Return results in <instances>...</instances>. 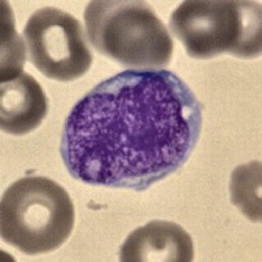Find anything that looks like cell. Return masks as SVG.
Listing matches in <instances>:
<instances>
[{
  "instance_id": "cell-3",
  "label": "cell",
  "mask_w": 262,
  "mask_h": 262,
  "mask_svg": "<svg viewBox=\"0 0 262 262\" xmlns=\"http://www.w3.org/2000/svg\"><path fill=\"white\" fill-rule=\"evenodd\" d=\"M75 223L74 203L58 182L27 176L13 182L0 202V235L21 253L37 256L62 247Z\"/></svg>"
},
{
  "instance_id": "cell-4",
  "label": "cell",
  "mask_w": 262,
  "mask_h": 262,
  "mask_svg": "<svg viewBox=\"0 0 262 262\" xmlns=\"http://www.w3.org/2000/svg\"><path fill=\"white\" fill-rule=\"evenodd\" d=\"M169 27L196 59L223 53L244 59L261 55V4L256 2L186 0L172 13Z\"/></svg>"
},
{
  "instance_id": "cell-7",
  "label": "cell",
  "mask_w": 262,
  "mask_h": 262,
  "mask_svg": "<svg viewBox=\"0 0 262 262\" xmlns=\"http://www.w3.org/2000/svg\"><path fill=\"white\" fill-rule=\"evenodd\" d=\"M48 107L41 84L30 74L23 72L0 85V127L7 134L24 135L36 130Z\"/></svg>"
},
{
  "instance_id": "cell-2",
  "label": "cell",
  "mask_w": 262,
  "mask_h": 262,
  "mask_svg": "<svg viewBox=\"0 0 262 262\" xmlns=\"http://www.w3.org/2000/svg\"><path fill=\"white\" fill-rule=\"evenodd\" d=\"M93 48L130 70H164L173 39L152 7L139 0H93L84 12Z\"/></svg>"
},
{
  "instance_id": "cell-6",
  "label": "cell",
  "mask_w": 262,
  "mask_h": 262,
  "mask_svg": "<svg viewBox=\"0 0 262 262\" xmlns=\"http://www.w3.org/2000/svg\"><path fill=\"white\" fill-rule=\"evenodd\" d=\"M194 244L181 226L152 221L127 236L119 250L122 262H190Z\"/></svg>"
},
{
  "instance_id": "cell-5",
  "label": "cell",
  "mask_w": 262,
  "mask_h": 262,
  "mask_svg": "<svg viewBox=\"0 0 262 262\" xmlns=\"http://www.w3.org/2000/svg\"><path fill=\"white\" fill-rule=\"evenodd\" d=\"M24 39L29 62L53 80H76L92 64L81 24L55 7H45L30 16L24 27Z\"/></svg>"
},
{
  "instance_id": "cell-8",
  "label": "cell",
  "mask_w": 262,
  "mask_h": 262,
  "mask_svg": "<svg viewBox=\"0 0 262 262\" xmlns=\"http://www.w3.org/2000/svg\"><path fill=\"white\" fill-rule=\"evenodd\" d=\"M231 201L252 222H261V163L240 165L231 176Z\"/></svg>"
},
{
  "instance_id": "cell-1",
  "label": "cell",
  "mask_w": 262,
  "mask_h": 262,
  "mask_svg": "<svg viewBox=\"0 0 262 262\" xmlns=\"http://www.w3.org/2000/svg\"><path fill=\"white\" fill-rule=\"evenodd\" d=\"M201 130L202 105L176 74L126 70L72 107L60 155L74 179L143 191L189 160Z\"/></svg>"
},
{
  "instance_id": "cell-9",
  "label": "cell",
  "mask_w": 262,
  "mask_h": 262,
  "mask_svg": "<svg viewBox=\"0 0 262 262\" xmlns=\"http://www.w3.org/2000/svg\"><path fill=\"white\" fill-rule=\"evenodd\" d=\"M24 42L15 30L12 11L8 3L2 2V70L0 81L12 80L23 74L25 62Z\"/></svg>"
}]
</instances>
